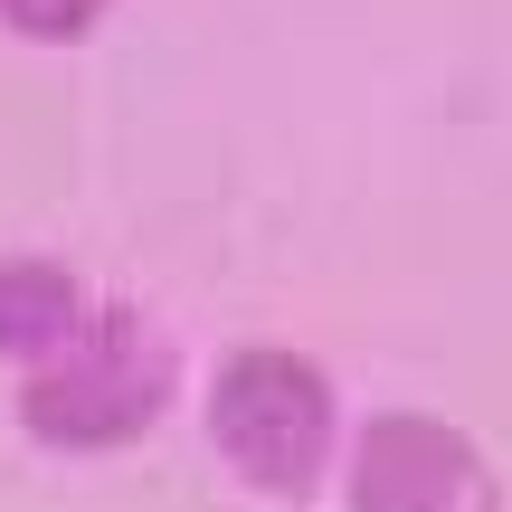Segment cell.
Masks as SVG:
<instances>
[{"label": "cell", "mask_w": 512, "mask_h": 512, "mask_svg": "<svg viewBox=\"0 0 512 512\" xmlns=\"http://www.w3.org/2000/svg\"><path fill=\"white\" fill-rule=\"evenodd\" d=\"M86 304H95V294H86V275H76L67 256L0 247V361H10V370L48 361V351L86 323Z\"/></svg>", "instance_id": "cell-4"}, {"label": "cell", "mask_w": 512, "mask_h": 512, "mask_svg": "<svg viewBox=\"0 0 512 512\" xmlns=\"http://www.w3.org/2000/svg\"><path fill=\"white\" fill-rule=\"evenodd\" d=\"M342 512H503V465L446 408H370L342 427Z\"/></svg>", "instance_id": "cell-3"}, {"label": "cell", "mask_w": 512, "mask_h": 512, "mask_svg": "<svg viewBox=\"0 0 512 512\" xmlns=\"http://www.w3.org/2000/svg\"><path fill=\"white\" fill-rule=\"evenodd\" d=\"M181 389H190V361L162 313L95 294L86 323L48 361L19 370V437L48 456H124L181 408Z\"/></svg>", "instance_id": "cell-1"}, {"label": "cell", "mask_w": 512, "mask_h": 512, "mask_svg": "<svg viewBox=\"0 0 512 512\" xmlns=\"http://www.w3.org/2000/svg\"><path fill=\"white\" fill-rule=\"evenodd\" d=\"M200 427L256 503H313L342 465V389L304 342H228L200 380Z\"/></svg>", "instance_id": "cell-2"}, {"label": "cell", "mask_w": 512, "mask_h": 512, "mask_svg": "<svg viewBox=\"0 0 512 512\" xmlns=\"http://www.w3.org/2000/svg\"><path fill=\"white\" fill-rule=\"evenodd\" d=\"M114 19V0H0V29L29 38V48H76Z\"/></svg>", "instance_id": "cell-5"}]
</instances>
